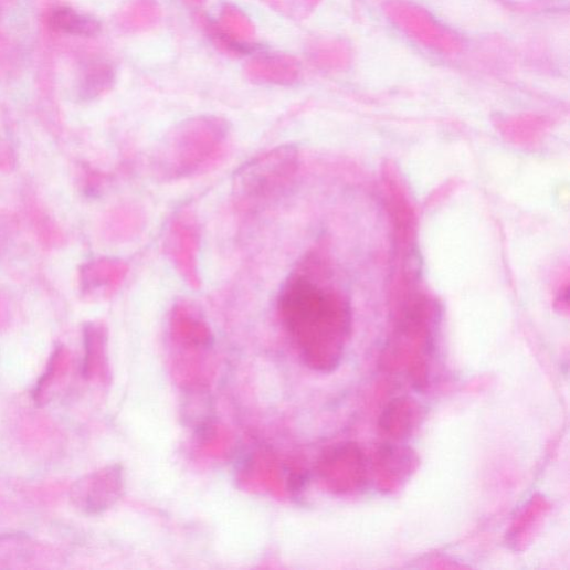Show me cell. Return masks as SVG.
<instances>
[{"mask_svg": "<svg viewBox=\"0 0 570 570\" xmlns=\"http://www.w3.org/2000/svg\"><path fill=\"white\" fill-rule=\"evenodd\" d=\"M297 170V150L279 147L243 166L234 175L233 193L246 208H258L277 198Z\"/></svg>", "mask_w": 570, "mask_h": 570, "instance_id": "cell-2", "label": "cell"}, {"mask_svg": "<svg viewBox=\"0 0 570 570\" xmlns=\"http://www.w3.org/2000/svg\"><path fill=\"white\" fill-rule=\"evenodd\" d=\"M282 324L316 368L338 365L351 324L348 302L320 263L307 260L284 281L277 298Z\"/></svg>", "mask_w": 570, "mask_h": 570, "instance_id": "cell-1", "label": "cell"}, {"mask_svg": "<svg viewBox=\"0 0 570 570\" xmlns=\"http://www.w3.org/2000/svg\"><path fill=\"white\" fill-rule=\"evenodd\" d=\"M57 560L53 548L27 535L0 536V569L45 568Z\"/></svg>", "mask_w": 570, "mask_h": 570, "instance_id": "cell-5", "label": "cell"}, {"mask_svg": "<svg viewBox=\"0 0 570 570\" xmlns=\"http://www.w3.org/2000/svg\"><path fill=\"white\" fill-rule=\"evenodd\" d=\"M17 437L32 456L53 461L63 454L65 437L60 428L46 415L28 411L15 423Z\"/></svg>", "mask_w": 570, "mask_h": 570, "instance_id": "cell-4", "label": "cell"}, {"mask_svg": "<svg viewBox=\"0 0 570 570\" xmlns=\"http://www.w3.org/2000/svg\"><path fill=\"white\" fill-rule=\"evenodd\" d=\"M113 80L114 73L109 66L99 64L89 67L81 83V97L87 99L96 97L108 88Z\"/></svg>", "mask_w": 570, "mask_h": 570, "instance_id": "cell-9", "label": "cell"}, {"mask_svg": "<svg viewBox=\"0 0 570 570\" xmlns=\"http://www.w3.org/2000/svg\"><path fill=\"white\" fill-rule=\"evenodd\" d=\"M123 487V471L118 465H113L75 482L70 498L78 510L97 515L109 509L120 498Z\"/></svg>", "mask_w": 570, "mask_h": 570, "instance_id": "cell-3", "label": "cell"}, {"mask_svg": "<svg viewBox=\"0 0 570 570\" xmlns=\"http://www.w3.org/2000/svg\"><path fill=\"white\" fill-rule=\"evenodd\" d=\"M84 347V378L88 381H105L107 378L106 335L101 325L89 324L86 326Z\"/></svg>", "mask_w": 570, "mask_h": 570, "instance_id": "cell-7", "label": "cell"}, {"mask_svg": "<svg viewBox=\"0 0 570 570\" xmlns=\"http://www.w3.org/2000/svg\"><path fill=\"white\" fill-rule=\"evenodd\" d=\"M73 358L71 351L61 346L53 352L44 374L39 380L33 399L39 407H45L55 398L71 372Z\"/></svg>", "mask_w": 570, "mask_h": 570, "instance_id": "cell-6", "label": "cell"}, {"mask_svg": "<svg viewBox=\"0 0 570 570\" xmlns=\"http://www.w3.org/2000/svg\"><path fill=\"white\" fill-rule=\"evenodd\" d=\"M49 23L55 32L70 36L93 38L101 31L95 19L65 7L54 9Z\"/></svg>", "mask_w": 570, "mask_h": 570, "instance_id": "cell-8", "label": "cell"}]
</instances>
